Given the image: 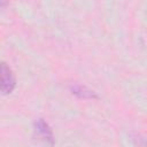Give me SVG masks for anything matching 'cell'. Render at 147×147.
I'll return each mask as SVG.
<instances>
[{"mask_svg":"<svg viewBox=\"0 0 147 147\" xmlns=\"http://www.w3.org/2000/svg\"><path fill=\"white\" fill-rule=\"evenodd\" d=\"M71 91L74 94H76L77 96L79 98H83V99H93V98H98L96 94L88 90L87 87L85 86H82V85H75V86H71Z\"/></svg>","mask_w":147,"mask_h":147,"instance_id":"cell-3","label":"cell"},{"mask_svg":"<svg viewBox=\"0 0 147 147\" xmlns=\"http://www.w3.org/2000/svg\"><path fill=\"white\" fill-rule=\"evenodd\" d=\"M34 130L37 132V134L39 137H41L45 141L48 140L51 142V145H53V136H52V131L48 126V124L42 119V118H39L37 119V122L34 123Z\"/></svg>","mask_w":147,"mask_h":147,"instance_id":"cell-2","label":"cell"},{"mask_svg":"<svg viewBox=\"0 0 147 147\" xmlns=\"http://www.w3.org/2000/svg\"><path fill=\"white\" fill-rule=\"evenodd\" d=\"M15 87V77L11 70L6 65V63L1 64V91L2 94L10 93Z\"/></svg>","mask_w":147,"mask_h":147,"instance_id":"cell-1","label":"cell"}]
</instances>
